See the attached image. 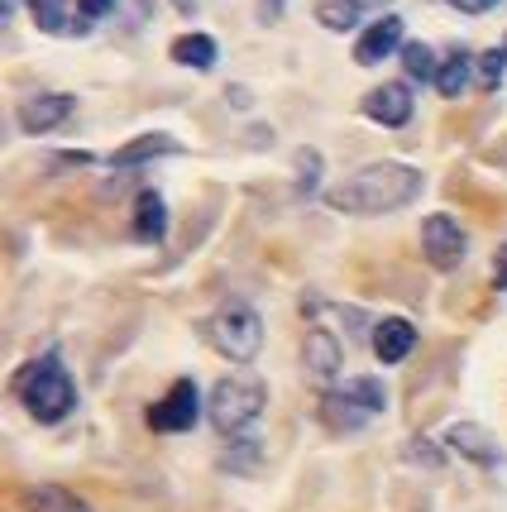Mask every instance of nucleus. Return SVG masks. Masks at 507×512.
<instances>
[{"label":"nucleus","mask_w":507,"mask_h":512,"mask_svg":"<svg viewBox=\"0 0 507 512\" xmlns=\"http://www.w3.org/2000/svg\"><path fill=\"white\" fill-rule=\"evenodd\" d=\"M421 187H426V178L417 168H407V163H369L354 178L335 182L326 201L335 211H350V216H383V211H397V206L417 201Z\"/></svg>","instance_id":"1"},{"label":"nucleus","mask_w":507,"mask_h":512,"mask_svg":"<svg viewBox=\"0 0 507 512\" xmlns=\"http://www.w3.org/2000/svg\"><path fill=\"white\" fill-rule=\"evenodd\" d=\"M15 398L29 407L34 422H63L67 412L77 407V388L67 379L63 359L44 355V359H34V364H24L20 374H15Z\"/></svg>","instance_id":"2"},{"label":"nucleus","mask_w":507,"mask_h":512,"mask_svg":"<svg viewBox=\"0 0 507 512\" xmlns=\"http://www.w3.org/2000/svg\"><path fill=\"white\" fill-rule=\"evenodd\" d=\"M206 340H211L225 359L249 364V359L259 355V345H264V321H259V312H254V307L230 302V307H221V312L206 321Z\"/></svg>","instance_id":"3"},{"label":"nucleus","mask_w":507,"mask_h":512,"mask_svg":"<svg viewBox=\"0 0 507 512\" xmlns=\"http://www.w3.org/2000/svg\"><path fill=\"white\" fill-rule=\"evenodd\" d=\"M388 407V393L378 379H350V388H335L321 398V417L331 431H359V426L378 417Z\"/></svg>","instance_id":"4"},{"label":"nucleus","mask_w":507,"mask_h":512,"mask_svg":"<svg viewBox=\"0 0 507 512\" xmlns=\"http://www.w3.org/2000/svg\"><path fill=\"white\" fill-rule=\"evenodd\" d=\"M264 383L259 379H221L211 393V426L221 436H240L244 426L264 412Z\"/></svg>","instance_id":"5"},{"label":"nucleus","mask_w":507,"mask_h":512,"mask_svg":"<svg viewBox=\"0 0 507 512\" xmlns=\"http://www.w3.org/2000/svg\"><path fill=\"white\" fill-rule=\"evenodd\" d=\"M197 417H201V393L192 379H177L173 388L149 407V426H154V431H168V436H173V431H192Z\"/></svg>","instance_id":"6"},{"label":"nucleus","mask_w":507,"mask_h":512,"mask_svg":"<svg viewBox=\"0 0 507 512\" xmlns=\"http://www.w3.org/2000/svg\"><path fill=\"white\" fill-rule=\"evenodd\" d=\"M421 249H426V264L436 268H460L464 259V230L455 216H426V225H421Z\"/></svg>","instance_id":"7"},{"label":"nucleus","mask_w":507,"mask_h":512,"mask_svg":"<svg viewBox=\"0 0 507 512\" xmlns=\"http://www.w3.org/2000/svg\"><path fill=\"white\" fill-rule=\"evenodd\" d=\"M364 115L374 120V125H388V130H402L407 120H412V91L402 87V82H388V87H374L364 96Z\"/></svg>","instance_id":"8"},{"label":"nucleus","mask_w":507,"mask_h":512,"mask_svg":"<svg viewBox=\"0 0 507 512\" xmlns=\"http://www.w3.org/2000/svg\"><path fill=\"white\" fill-rule=\"evenodd\" d=\"M67 115H72V96H67V91H44V96H29V101H20V125L29 134L58 130Z\"/></svg>","instance_id":"9"},{"label":"nucleus","mask_w":507,"mask_h":512,"mask_svg":"<svg viewBox=\"0 0 507 512\" xmlns=\"http://www.w3.org/2000/svg\"><path fill=\"white\" fill-rule=\"evenodd\" d=\"M412 345H417V331H412V321H402V316H383L374 326V355L383 364H402V359L412 355Z\"/></svg>","instance_id":"10"},{"label":"nucleus","mask_w":507,"mask_h":512,"mask_svg":"<svg viewBox=\"0 0 507 512\" xmlns=\"http://www.w3.org/2000/svg\"><path fill=\"white\" fill-rule=\"evenodd\" d=\"M393 48H402V20H397V15H383L378 24L364 29V39H359V48H354V58H359L364 67H374V63H383Z\"/></svg>","instance_id":"11"},{"label":"nucleus","mask_w":507,"mask_h":512,"mask_svg":"<svg viewBox=\"0 0 507 512\" xmlns=\"http://www.w3.org/2000/svg\"><path fill=\"white\" fill-rule=\"evenodd\" d=\"M450 446L460 450L464 460H474V465H484V469H498L503 465V450H498V441H493V436H488L484 426H455V431H450Z\"/></svg>","instance_id":"12"},{"label":"nucleus","mask_w":507,"mask_h":512,"mask_svg":"<svg viewBox=\"0 0 507 512\" xmlns=\"http://www.w3.org/2000/svg\"><path fill=\"white\" fill-rule=\"evenodd\" d=\"M168 235V206L158 192H139L134 201V240H144V245H158Z\"/></svg>","instance_id":"13"},{"label":"nucleus","mask_w":507,"mask_h":512,"mask_svg":"<svg viewBox=\"0 0 507 512\" xmlns=\"http://www.w3.org/2000/svg\"><path fill=\"white\" fill-rule=\"evenodd\" d=\"M307 369L316 379H335V374H340V340H335L331 331L307 335Z\"/></svg>","instance_id":"14"},{"label":"nucleus","mask_w":507,"mask_h":512,"mask_svg":"<svg viewBox=\"0 0 507 512\" xmlns=\"http://www.w3.org/2000/svg\"><path fill=\"white\" fill-rule=\"evenodd\" d=\"M24 512H91L77 493L58 489V484H39V489L24 493Z\"/></svg>","instance_id":"15"},{"label":"nucleus","mask_w":507,"mask_h":512,"mask_svg":"<svg viewBox=\"0 0 507 512\" xmlns=\"http://www.w3.org/2000/svg\"><path fill=\"white\" fill-rule=\"evenodd\" d=\"M173 63L211 72L216 67V39L211 34H182V39H173Z\"/></svg>","instance_id":"16"},{"label":"nucleus","mask_w":507,"mask_h":512,"mask_svg":"<svg viewBox=\"0 0 507 512\" xmlns=\"http://www.w3.org/2000/svg\"><path fill=\"white\" fill-rule=\"evenodd\" d=\"M158 154H177V144L168 139V134H144V139H134V144H125V149H115V168H134V163H149V158Z\"/></svg>","instance_id":"17"},{"label":"nucleus","mask_w":507,"mask_h":512,"mask_svg":"<svg viewBox=\"0 0 507 512\" xmlns=\"http://www.w3.org/2000/svg\"><path fill=\"white\" fill-rule=\"evenodd\" d=\"M469 63H474V58H469L464 48H455L441 63V72H436V91H441V96H460L464 82H469Z\"/></svg>","instance_id":"18"},{"label":"nucleus","mask_w":507,"mask_h":512,"mask_svg":"<svg viewBox=\"0 0 507 512\" xmlns=\"http://www.w3.org/2000/svg\"><path fill=\"white\" fill-rule=\"evenodd\" d=\"M359 0H326L321 10H316V20L326 24V29H335V34H345V29H354L359 24Z\"/></svg>","instance_id":"19"},{"label":"nucleus","mask_w":507,"mask_h":512,"mask_svg":"<svg viewBox=\"0 0 507 512\" xmlns=\"http://www.w3.org/2000/svg\"><path fill=\"white\" fill-rule=\"evenodd\" d=\"M402 67H407V77H417V82H436V72H441L436 53L426 44H402Z\"/></svg>","instance_id":"20"},{"label":"nucleus","mask_w":507,"mask_h":512,"mask_svg":"<svg viewBox=\"0 0 507 512\" xmlns=\"http://www.w3.org/2000/svg\"><path fill=\"white\" fill-rule=\"evenodd\" d=\"M67 0H29V10H34V20H39V29L44 34H63L67 29Z\"/></svg>","instance_id":"21"},{"label":"nucleus","mask_w":507,"mask_h":512,"mask_svg":"<svg viewBox=\"0 0 507 512\" xmlns=\"http://www.w3.org/2000/svg\"><path fill=\"white\" fill-rule=\"evenodd\" d=\"M503 48H488L484 58H479V77H484V87H498L503 82Z\"/></svg>","instance_id":"22"},{"label":"nucleus","mask_w":507,"mask_h":512,"mask_svg":"<svg viewBox=\"0 0 507 512\" xmlns=\"http://www.w3.org/2000/svg\"><path fill=\"white\" fill-rule=\"evenodd\" d=\"M115 0H77V20H101V15H111Z\"/></svg>","instance_id":"23"},{"label":"nucleus","mask_w":507,"mask_h":512,"mask_svg":"<svg viewBox=\"0 0 507 512\" xmlns=\"http://www.w3.org/2000/svg\"><path fill=\"white\" fill-rule=\"evenodd\" d=\"M493 288L507 292V245L498 249V259H493Z\"/></svg>","instance_id":"24"},{"label":"nucleus","mask_w":507,"mask_h":512,"mask_svg":"<svg viewBox=\"0 0 507 512\" xmlns=\"http://www.w3.org/2000/svg\"><path fill=\"white\" fill-rule=\"evenodd\" d=\"M455 10H464V15H484V10H493L498 0H450Z\"/></svg>","instance_id":"25"}]
</instances>
